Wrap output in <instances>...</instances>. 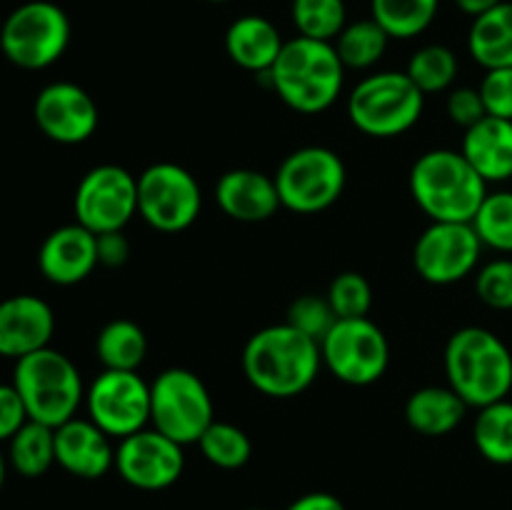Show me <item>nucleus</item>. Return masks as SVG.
Instances as JSON below:
<instances>
[{"mask_svg": "<svg viewBox=\"0 0 512 510\" xmlns=\"http://www.w3.org/2000/svg\"><path fill=\"white\" fill-rule=\"evenodd\" d=\"M320 368V343L290 323L260 328L243 348L245 378L268 398H298L318 380Z\"/></svg>", "mask_w": 512, "mask_h": 510, "instance_id": "obj_1", "label": "nucleus"}, {"mask_svg": "<svg viewBox=\"0 0 512 510\" xmlns=\"http://www.w3.org/2000/svg\"><path fill=\"white\" fill-rule=\"evenodd\" d=\"M268 80L290 110L318 115L333 108L345 85V65L333 43L313 38L285 40Z\"/></svg>", "mask_w": 512, "mask_h": 510, "instance_id": "obj_2", "label": "nucleus"}, {"mask_svg": "<svg viewBox=\"0 0 512 510\" xmlns=\"http://www.w3.org/2000/svg\"><path fill=\"white\" fill-rule=\"evenodd\" d=\"M415 205L430 223H473L488 183L460 150L435 148L420 155L408 175Z\"/></svg>", "mask_w": 512, "mask_h": 510, "instance_id": "obj_3", "label": "nucleus"}, {"mask_svg": "<svg viewBox=\"0 0 512 510\" xmlns=\"http://www.w3.org/2000/svg\"><path fill=\"white\" fill-rule=\"evenodd\" d=\"M448 385L470 405L485 408L512 390V350L500 335L480 325L455 330L445 343Z\"/></svg>", "mask_w": 512, "mask_h": 510, "instance_id": "obj_4", "label": "nucleus"}, {"mask_svg": "<svg viewBox=\"0 0 512 510\" xmlns=\"http://www.w3.org/2000/svg\"><path fill=\"white\" fill-rule=\"evenodd\" d=\"M13 385L23 398L28 418L50 428L75 418L78 408L85 403L78 365L50 345L15 360Z\"/></svg>", "mask_w": 512, "mask_h": 510, "instance_id": "obj_5", "label": "nucleus"}, {"mask_svg": "<svg viewBox=\"0 0 512 510\" xmlns=\"http://www.w3.org/2000/svg\"><path fill=\"white\" fill-rule=\"evenodd\" d=\"M425 95L400 70L370 73L350 90L345 113L353 128L370 138H400L423 118Z\"/></svg>", "mask_w": 512, "mask_h": 510, "instance_id": "obj_6", "label": "nucleus"}, {"mask_svg": "<svg viewBox=\"0 0 512 510\" xmlns=\"http://www.w3.org/2000/svg\"><path fill=\"white\" fill-rule=\"evenodd\" d=\"M273 178L283 208L298 215H315L338 203L348 183V170L335 150L305 145L285 155Z\"/></svg>", "mask_w": 512, "mask_h": 510, "instance_id": "obj_7", "label": "nucleus"}, {"mask_svg": "<svg viewBox=\"0 0 512 510\" xmlns=\"http://www.w3.org/2000/svg\"><path fill=\"white\" fill-rule=\"evenodd\" d=\"M70 45V20L50 0H28L5 18L0 50L23 70H45L63 58Z\"/></svg>", "mask_w": 512, "mask_h": 510, "instance_id": "obj_8", "label": "nucleus"}, {"mask_svg": "<svg viewBox=\"0 0 512 510\" xmlns=\"http://www.w3.org/2000/svg\"><path fill=\"white\" fill-rule=\"evenodd\" d=\"M213 420L210 390L193 370L168 368L150 383V423L183 448L198 445Z\"/></svg>", "mask_w": 512, "mask_h": 510, "instance_id": "obj_9", "label": "nucleus"}, {"mask_svg": "<svg viewBox=\"0 0 512 510\" xmlns=\"http://www.w3.org/2000/svg\"><path fill=\"white\" fill-rule=\"evenodd\" d=\"M323 365L345 385L365 388L378 383L390 365V343L378 323L370 318L335 320L320 340Z\"/></svg>", "mask_w": 512, "mask_h": 510, "instance_id": "obj_10", "label": "nucleus"}, {"mask_svg": "<svg viewBox=\"0 0 512 510\" xmlns=\"http://www.w3.org/2000/svg\"><path fill=\"white\" fill-rule=\"evenodd\" d=\"M203 210V190L188 168L153 163L138 175V215L160 233H183Z\"/></svg>", "mask_w": 512, "mask_h": 510, "instance_id": "obj_11", "label": "nucleus"}, {"mask_svg": "<svg viewBox=\"0 0 512 510\" xmlns=\"http://www.w3.org/2000/svg\"><path fill=\"white\" fill-rule=\"evenodd\" d=\"M75 223L90 233H113L138 215V175L123 165L103 163L80 178L73 198Z\"/></svg>", "mask_w": 512, "mask_h": 510, "instance_id": "obj_12", "label": "nucleus"}, {"mask_svg": "<svg viewBox=\"0 0 512 510\" xmlns=\"http://www.w3.org/2000/svg\"><path fill=\"white\" fill-rule=\"evenodd\" d=\"M88 418L115 440L150 423V383L138 370H103L85 390Z\"/></svg>", "mask_w": 512, "mask_h": 510, "instance_id": "obj_13", "label": "nucleus"}, {"mask_svg": "<svg viewBox=\"0 0 512 510\" xmlns=\"http://www.w3.org/2000/svg\"><path fill=\"white\" fill-rule=\"evenodd\" d=\"M483 243L470 223H430L418 235L413 265L430 285H453L478 270Z\"/></svg>", "mask_w": 512, "mask_h": 510, "instance_id": "obj_14", "label": "nucleus"}, {"mask_svg": "<svg viewBox=\"0 0 512 510\" xmlns=\"http://www.w3.org/2000/svg\"><path fill=\"white\" fill-rule=\"evenodd\" d=\"M115 470L135 490L158 493L180 480L185 470L183 445L155 428H143L115 445Z\"/></svg>", "mask_w": 512, "mask_h": 510, "instance_id": "obj_15", "label": "nucleus"}, {"mask_svg": "<svg viewBox=\"0 0 512 510\" xmlns=\"http://www.w3.org/2000/svg\"><path fill=\"white\" fill-rule=\"evenodd\" d=\"M33 118L40 133L60 145H80L95 135L100 110L93 95L78 83L58 80L45 85L33 105Z\"/></svg>", "mask_w": 512, "mask_h": 510, "instance_id": "obj_16", "label": "nucleus"}, {"mask_svg": "<svg viewBox=\"0 0 512 510\" xmlns=\"http://www.w3.org/2000/svg\"><path fill=\"white\" fill-rule=\"evenodd\" d=\"M55 313L38 295H10L0 300V355L20 360L50 345Z\"/></svg>", "mask_w": 512, "mask_h": 510, "instance_id": "obj_17", "label": "nucleus"}, {"mask_svg": "<svg viewBox=\"0 0 512 510\" xmlns=\"http://www.w3.org/2000/svg\"><path fill=\"white\" fill-rule=\"evenodd\" d=\"M100 265L98 235L80 223L60 225L38 250V268L53 285H78Z\"/></svg>", "mask_w": 512, "mask_h": 510, "instance_id": "obj_18", "label": "nucleus"}, {"mask_svg": "<svg viewBox=\"0 0 512 510\" xmlns=\"http://www.w3.org/2000/svg\"><path fill=\"white\" fill-rule=\"evenodd\" d=\"M90 418H70L55 428V465L83 480H98L115 468V445Z\"/></svg>", "mask_w": 512, "mask_h": 510, "instance_id": "obj_19", "label": "nucleus"}, {"mask_svg": "<svg viewBox=\"0 0 512 510\" xmlns=\"http://www.w3.org/2000/svg\"><path fill=\"white\" fill-rule=\"evenodd\" d=\"M215 200L220 210L238 223H265L283 208L273 175L253 168H233L220 175Z\"/></svg>", "mask_w": 512, "mask_h": 510, "instance_id": "obj_20", "label": "nucleus"}, {"mask_svg": "<svg viewBox=\"0 0 512 510\" xmlns=\"http://www.w3.org/2000/svg\"><path fill=\"white\" fill-rule=\"evenodd\" d=\"M460 153L488 185L508 183L512 178V120L485 115L465 130Z\"/></svg>", "mask_w": 512, "mask_h": 510, "instance_id": "obj_21", "label": "nucleus"}, {"mask_svg": "<svg viewBox=\"0 0 512 510\" xmlns=\"http://www.w3.org/2000/svg\"><path fill=\"white\" fill-rule=\"evenodd\" d=\"M283 45L285 40L280 30L263 15H240L225 33V53L248 73L268 75Z\"/></svg>", "mask_w": 512, "mask_h": 510, "instance_id": "obj_22", "label": "nucleus"}, {"mask_svg": "<svg viewBox=\"0 0 512 510\" xmlns=\"http://www.w3.org/2000/svg\"><path fill=\"white\" fill-rule=\"evenodd\" d=\"M468 408L450 385H425L405 400V420L418 435L443 438L463 423Z\"/></svg>", "mask_w": 512, "mask_h": 510, "instance_id": "obj_23", "label": "nucleus"}, {"mask_svg": "<svg viewBox=\"0 0 512 510\" xmlns=\"http://www.w3.org/2000/svg\"><path fill=\"white\" fill-rule=\"evenodd\" d=\"M468 53L480 68H512V3L505 0L498 8L473 18L468 30Z\"/></svg>", "mask_w": 512, "mask_h": 510, "instance_id": "obj_24", "label": "nucleus"}, {"mask_svg": "<svg viewBox=\"0 0 512 510\" xmlns=\"http://www.w3.org/2000/svg\"><path fill=\"white\" fill-rule=\"evenodd\" d=\"M95 355L103 370H138L148 358L145 330L128 318L110 320L95 338Z\"/></svg>", "mask_w": 512, "mask_h": 510, "instance_id": "obj_25", "label": "nucleus"}, {"mask_svg": "<svg viewBox=\"0 0 512 510\" xmlns=\"http://www.w3.org/2000/svg\"><path fill=\"white\" fill-rule=\"evenodd\" d=\"M8 465L23 478H40L55 465V428L28 420L8 440Z\"/></svg>", "mask_w": 512, "mask_h": 510, "instance_id": "obj_26", "label": "nucleus"}, {"mask_svg": "<svg viewBox=\"0 0 512 510\" xmlns=\"http://www.w3.org/2000/svg\"><path fill=\"white\" fill-rule=\"evenodd\" d=\"M440 0H370V18L390 35V40H410L423 35L438 18Z\"/></svg>", "mask_w": 512, "mask_h": 510, "instance_id": "obj_27", "label": "nucleus"}, {"mask_svg": "<svg viewBox=\"0 0 512 510\" xmlns=\"http://www.w3.org/2000/svg\"><path fill=\"white\" fill-rule=\"evenodd\" d=\"M390 35L373 18L353 20L333 40L345 70H370L383 60Z\"/></svg>", "mask_w": 512, "mask_h": 510, "instance_id": "obj_28", "label": "nucleus"}, {"mask_svg": "<svg viewBox=\"0 0 512 510\" xmlns=\"http://www.w3.org/2000/svg\"><path fill=\"white\" fill-rule=\"evenodd\" d=\"M473 443L488 463L512 465V400L505 398L478 408Z\"/></svg>", "mask_w": 512, "mask_h": 510, "instance_id": "obj_29", "label": "nucleus"}, {"mask_svg": "<svg viewBox=\"0 0 512 510\" xmlns=\"http://www.w3.org/2000/svg\"><path fill=\"white\" fill-rule=\"evenodd\" d=\"M458 70V55H455L448 45L430 43L410 55L405 73H408V78L418 85L420 93L435 95L453 88L455 78H458Z\"/></svg>", "mask_w": 512, "mask_h": 510, "instance_id": "obj_30", "label": "nucleus"}, {"mask_svg": "<svg viewBox=\"0 0 512 510\" xmlns=\"http://www.w3.org/2000/svg\"><path fill=\"white\" fill-rule=\"evenodd\" d=\"M198 448L203 458L220 470L243 468L253 455V443H250L248 433L225 420H213L208 425L203 438L198 440Z\"/></svg>", "mask_w": 512, "mask_h": 510, "instance_id": "obj_31", "label": "nucleus"}, {"mask_svg": "<svg viewBox=\"0 0 512 510\" xmlns=\"http://www.w3.org/2000/svg\"><path fill=\"white\" fill-rule=\"evenodd\" d=\"M290 18L303 38L333 43L348 25V8L345 0H293Z\"/></svg>", "mask_w": 512, "mask_h": 510, "instance_id": "obj_32", "label": "nucleus"}, {"mask_svg": "<svg viewBox=\"0 0 512 510\" xmlns=\"http://www.w3.org/2000/svg\"><path fill=\"white\" fill-rule=\"evenodd\" d=\"M483 248L495 253H512V190H495L485 195L483 205L470 223Z\"/></svg>", "mask_w": 512, "mask_h": 510, "instance_id": "obj_33", "label": "nucleus"}, {"mask_svg": "<svg viewBox=\"0 0 512 510\" xmlns=\"http://www.w3.org/2000/svg\"><path fill=\"white\" fill-rule=\"evenodd\" d=\"M328 303L335 310L338 320L343 318H368L373 308V288L368 278L358 270H345L335 275L328 285Z\"/></svg>", "mask_w": 512, "mask_h": 510, "instance_id": "obj_34", "label": "nucleus"}, {"mask_svg": "<svg viewBox=\"0 0 512 510\" xmlns=\"http://www.w3.org/2000/svg\"><path fill=\"white\" fill-rule=\"evenodd\" d=\"M475 293L488 308L512 310V258H495L475 273Z\"/></svg>", "mask_w": 512, "mask_h": 510, "instance_id": "obj_35", "label": "nucleus"}, {"mask_svg": "<svg viewBox=\"0 0 512 510\" xmlns=\"http://www.w3.org/2000/svg\"><path fill=\"white\" fill-rule=\"evenodd\" d=\"M338 315L330 308L328 298H320V295H300L298 300H293L288 308V320L293 328H298L300 333H305L313 340H323L328 335V330L333 328Z\"/></svg>", "mask_w": 512, "mask_h": 510, "instance_id": "obj_36", "label": "nucleus"}, {"mask_svg": "<svg viewBox=\"0 0 512 510\" xmlns=\"http://www.w3.org/2000/svg\"><path fill=\"white\" fill-rule=\"evenodd\" d=\"M488 115L512 120V68L485 70V78L478 85Z\"/></svg>", "mask_w": 512, "mask_h": 510, "instance_id": "obj_37", "label": "nucleus"}, {"mask_svg": "<svg viewBox=\"0 0 512 510\" xmlns=\"http://www.w3.org/2000/svg\"><path fill=\"white\" fill-rule=\"evenodd\" d=\"M445 113L453 120L455 125H460L463 130L473 128L475 123L488 115L483 103V95H480L478 88H470V85H463V88H450L448 100H445Z\"/></svg>", "mask_w": 512, "mask_h": 510, "instance_id": "obj_38", "label": "nucleus"}, {"mask_svg": "<svg viewBox=\"0 0 512 510\" xmlns=\"http://www.w3.org/2000/svg\"><path fill=\"white\" fill-rule=\"evenodd\" d=\"M28 420L18 388L13 383H0V443H8Z\"/></svg>", "mask_w": 512, "mask_h": 510, "instance_id": "obj_39", "label": "nucleus"}, {"mask_svg": "<svg viewBox=\"0 0 512 510\" xmlns=\"http://www.w3.org/2000/svg\"><path fill=\"white\" fill-rule=\"evenodd\" d=\"M130 258V240L125 238L123 230L98 235V260L105 268H120Z\"/></svg>", "mask_w": 512, "mask_h": 510, "instance_id": "obj_40", "label": "nucleus"}, {"mask_svg": "<svg viewBox=\"0 0 512 510\" xmlns=\"http://www.w3.org/2000/svg\"><path fill=\"white\" fill-rule=\"evenodd\" d=\"M285 510H348L343 500L333 493H325V490H313V493H305L300 498H295L293 503Z\"/></svg>", "mask_w": 512, "mask_h": 510, "instance_id": "obj_41", "label": "nucleus"}, {"mask_svg": "<svg viewBox=\"0 0 512 510\" xmlns=\"http://www.w3.org/2000/svg\"><path fill=\"white\" fill-rule=\"evenodd\" d=\"M453 3L458 5L465 15H470V18H478V15L498 8V5L505 3V0H453Z\"/></svg>", "mask_w": 512, "mask_h": 510, "instance_id": "obj_42", "label": "nucleus"}, {"mask_svg": "<svg viewBox=\"0 0 512 510\" xmlns=\"http://www.w3.org/2000/svg\"><path fill=\"white\" fill-rule=\"evenodd\" d=\"M5 473H8V455H5L3 448H0V490H3Z\"/></svg>", "mask_w": 512, "mask_h": 510, "instance_id": "obj_43", "label": "nucleus"}, {"mask_svg": "<svg viewBox=\"0 0 512 510\" xmlns=\"http://www.w3.org/2000/svg\"><path fill=\"white\" fill-rule=\"evenodd\" d=\"M208 3H230V0H208Z\"/></svg>", "mask_w": 512, "mask_h": 510, "instance_id": "obj_44", "label": "nucleus"}]
</instances>
